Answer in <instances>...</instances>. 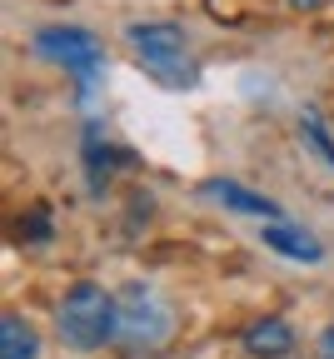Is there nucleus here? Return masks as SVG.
Segmentation results:
<instances>
[{
    "label": "nucleus",
    "instance_id": "12",
    "mask_svg": "<svg viewBox=\"0 0 334 359\" xmlns=\"http://www.w3.org/2000/svg\"><path fill=\"white\" fill-rule=\"evenodd\" d=\"M290 6H295V11H319L324 0H290Z\"/></svg>",
    "mask_w": 334,
    "mask_h": 359
},
{
    "label": "nucleus",
    "instance_id": "8",
    "mask_svg": "<svg viewBox=\"0 0 334 359\" xmlns=\"http://www.w3.org/2000/svg\"><path fill=\"white\" fill-rule=\"evenodd\" d=\"M0 359H40V334L30 320H20V314L0 320Z\"/></svg>",
    "mask_w": 334,
    "mask_h": 359
},
{
    "label": "nucleus",
    "instance_id": "4",
    "mask_svg": "<svg viewBox=\"0 0 334 359\" xmlns=\"http://www.w3.org/2000/svg\"><path fill=\"white\" fill-rule=\"evenodd\" d=\"M35 50L45 60H55L60 70H70L80 80V90H90L95 80H100V70H105V45L90 30H80V25H45V30H35Z\"/></svg>",
    "mask_w": 334,
    "mask_h": 359
},
{
    "label": "nucleus",
    "instance_id": "6",
    "mask_svg": "<svg viewBox=\"0 0 334 359\" xmlns=\"http://www.w3.org/2000/svg\"><path fill=\"white\" fill-rule=\"evenodd\" d=\"M200 195H205L210 205L229 210V215H255V219H284V210H279V205H274L269 195L250 190L245 180H229V175H215V180H205V185H200Z\"/></svg>",
    "mask_w": 334,
    "mask_h": 359
},
{
    "label": "nucleus",
    "instance_id": "9",
    "mask_svg": "<svg viewBox=\"0 0 334 359\" xmlns=\"http://www.w3.org/2000/svg\"><path fill=\"white\" fill-rule=\"evenodd\" d=\"M295 125H300V140H305V150H309V155H319V160L334 170V130H329V120H324L314 105H305Z\"/></svg>",
    "mask_w": 334,
    "mask_h": 359
},
{
    "label": "nucleus",
    "instance_id": "11",
    "mask_svg": "<svg viewBox=\"0 0 334 359\" xmlns=\"http://www.w3.org/2000/svg\"><path fill=\"white\" fill-rule=\"evenodd\" d=\"M319 359H334V325H324L319 334Z\"/></svg>",
    "mask_w": 334,
    "mask_h": 359
},
{
    "label": "nucleus",
    "instance_id": "1",
    "mask_svg": "<svg viewBox=\"0 0 334 359\" xmlns=\"http://www.w3.org/2000/svg\"><path fill=\"white\" fill-rule=\"evenodd\" d=\"M115 314H120V299L100 285V280H75L65 294H60V309H55V330H60V344L70 354H95L115 339Z\"/></svg>",
    "mask_w": 334,
    "mask_h": 359
},
{
    "label": "nucleus",
    "instance_id": "3",
    "mask_svg": "<svg viewBox=\"0 0 334 359\" xmlns=\"http://www.w3.org/2000/svg\"><path fill=\"white\" fill-rule=\"evenodd\" d=\"M130 50L140 60V70H145L150 80L170 85V90H189L200 80L195 60H189V35L175 25V20H145V25H130L125 30Z\"/></svg>",
    "mask_w": 334,
    "mask_h": 359
},
{
    "label": "nucleus",
    "instance_id": "10",
    "mask_svg": "<svg viewBox=\"0 0 334 359\" xmlns=\"http://www.w3.org/2000/svg\"><path fill=\"white\" fill-rule=\"evenodd\" d=\"M25 235H30V240H45V235H51V224H45V215H30V224H25Z\"/></svg>",
    "mask_w": 334,
    "mask_h": 359
},
{
    "label": "nucleus",
    "instance_id": "2",
    "mask_svg": "<svg viewBox=\"0 0 334 359\" xmlns=\"http://www.w3.org/2000/svg\"><path fill=\"white\" fill-rule=\"evenodd\" d=\"M115 299H120L115 344H120L125 354H155V349L170 344V334H175V304H170L155 285L130 280Z\"/></svg>",
    "mask_w": 334,
    "mask_h": 359
},
{
    "label": "nucleus",
    "instance_id": "7",
    "mask_svg": "<svg viewBox=\"0 0 334 359\" xmlns=\"http://www.w3.org/2000/svg\"><path fill=\"white\" fill-rule=\"evenodd\" d=\"M290 349H295V330L284 320H260L245 330V354H255V359H284Z\"/></svg>",
    "mask_w": 334,
    "mask_h": 359
},
{
    "label": "nucleus",
    "instance_id": "5",
    "mask_svg": "<svg viewBox=\"0 0 334 359\" xmlns=\"http://www.w3.org/2000/svg\"><path fill=\"white\" fill-rule=\"evenodd\" d=\"M260 245L265 250H274L279 259H290V264H305V269H314V264H324V240L314 235V230H305L300 219H265L260 224Z\"/></svg>",
    "mask_w": 334,
    "mask_h": 359
}]
</instances>
